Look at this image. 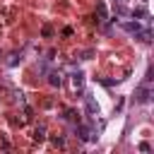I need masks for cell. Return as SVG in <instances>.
Instances as JSON below:
<instances>
[{"label":"cell","mask_w":154,"mask_h":154,"mask_svg":"<svg viewBox=\"0 0 154 154\" xmlns=\"http://www.w3.org/2000/svg\"><path fill=\"white\" fill-rule=\"evenodd\" d=\"M120 2H125V0H120Z\"/></svg>","instance_id":"obj_10"},{"label":"cell","mask_w":154,"mask_h":154,"mask_svg":"<svg viewBox=\"0 0 154 154\" xmlns=\"http://www.w3.org/2000/svg\"><path fill=\"white\" fill-rule=\"evenodd\" d=\"M43 137H46V128L41 125V128H36V130H34V140H38V142H41Z\"/></svg>","instance_id":"obj_8"},{"label":"cell","mask_w":154,"mask_h":154,"mask_svg":"<svg viewBox=\"0 0 154 154\" xmlns=\"http://www.w3.org/2000/svg\"><path fill=\"white\" fill-rule=\"evenodd\" d=\"M96 12H99V19H101V22H106V19H108V10H106V5H103V2H96Z\"/></svg>","instance_id":"obj_3"},{"label":"cell","mask_w":154,"mask_h":154,"mask_svg":"<svg viewBox=\"0 0 154 154\" xmlns=\"http://www.w3.org/2000/svg\"><path fill=\"white\" fill-rule=\"evenodd\" d=\"M137 36H140L144 43H149V41H152V31H149V29H140V31H137Z\"/></svg>","instance_id":"obj_5"},{"label":"cell","mask_w":154,"mask_h":154,"mask_svg":"<svg viewBox=\"0 0 154 154\" xmlns=\"http://www.w3.org/2000/svg\"><path fill=\"white\" fill-rule=\"evenodd\" d=\"M72 84H75V87H82V84H84V75H82V72H75V75H72Z\"/></svg>","instance_id":"obj_7"},{"label":"cell","mask_w":154,"mask_h":154,"mask_svg":"<svg viewBox=\"0 0 154 154\" xmlns=\"http://www.w3.org/2000/svg\"><path fill=\"white\" fill-rule=\"evenodd\" d=\"M132 17H147V10L144 7H135L132 10Z\"/></svg>","instance_id":"obj_9"},{"label":"cell","mask_w":154,"mask_h":154,"mask_svg":"<svg viewBox=\"0 0 154 154\" xmlns=\"http://www.w3.org/2000/svg\"><path fill=\"white\" fill-rule=\"evenodd\" d=\"M120 26H123L125 31H130V34H137V31L142 29V24H140V22H123Z\"/></svg>","instance_id":"obj_1"},{"label":"cell","mask_w":154,"mask_h":154,"mask_svg":"<svg viewBox=\"0 0 154 154\" xmlns=\"http://www.w3.org/2000/svg\"><path fill=\"white\" fill-rule=\"evenodd\" d=\"M149 96H152V91H149L147 87H140V89H137V101H140V103H147Z\"/></svg>","instance_id":"obj_2"},{"label":"cell","mask_w":154,"mask_h":154,"mask_svg":"<svg viewBox=\"0 0 154 154\" xmlns=\"http://www.w3.org/2000/svg\"><path fill=\"white\" fill-rule=\"evenodd\" d=\"M84 101H87V111H89V113H99V103H96L91 96H84Z\"/></svg>","instance_id":"obj_4"},{"label":"cell","mask_w":154,"mask_h":154,"mask_svg":"<svg viewBox=\"0 0 154 154\" xmlns=\"http://www.w3.org/2000/svg\"><path fill=\"white\" fill-rule=\"evenodd\" d=\"M48 82H51L53 87H60V82H63V79H60V72H51V75H48Z\"/></svg>","instance_id":"obj_6"}]
</instances>
